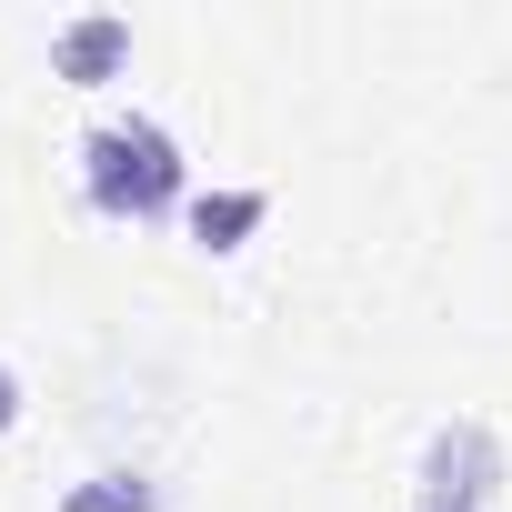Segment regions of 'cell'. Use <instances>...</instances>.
Listing matches in <instances>:
<instances>
[{"mask_svg": "<svg viewBox=\"0 0 512 512\" xmlns=\"http://www.w3.org/2000/svg\"><path fill=\"white\" fill-rule=\"evenodd\" d=\"M272 211V191H201L191 201V231H201V251H241V231Z\"/></svg>", "mask_w": 512, "mask_h": 512, "instance_id": "277c9868", "label": "cell"}, {"mask_svg": "<svg viewBox=\"0 0 512 512\" xmlns=\"http://www.w3.org/2000/svg\"><path fill=\"white\" fill-rule=\"evenodd\" d=\"M11 422H21V372L0 362V432H11Z\"/></svg>", "mask_w": 512, "mask_h": 512, "instance_id": "8992f818", "label": "cell"}, {"mask_svg": "<svg viewBox=\"0 0 512 512\" xmlns=\"http://www.w3.org/2000/svg\"><path fill=\"white\" fill-rule=\"evenodd\" d=\"M81 181H91V211H101V221H161V211L181 201V141H171L151 111L101 121V131L81 141Z\"/></svg>", "mask_w": 512, "mask_h": 512, "instance_id": "6da1fadb", "label": "cell"}, {"mask_svg": "<svg viewBox=\"0 0 512 512\" xmlns=\"http://www.w3.org/2000/svg\"><path fill=\"white\" fill-rule=\"evenodd\" d=\"M51 61H61V81H111V71L131 61V21H121V11H91V21H71V31L51 41Z\"/></svg>", "mask_w": 512, "mask_h": 512, "instance_id": "3957f363", "label": "cell"}, {"mask_svg": "<svg viewBox=\"0 0 512 512\" xmlns=\"http://www.w3.org/2000/svg\"><path fill=\"white\" fill-rule=\"evenodd\" d=\"M61 512H161V492H151L141 472H91V482L61 492Z\"/></svg>", "mask_w": 512, "mask_h": 512, "instance_id": "5b68a950", "label": "cell"}, {"mask_svg": "<svg viewBox=\"0 0 512 512\" xmlns=\"http://www.w3.org/2000/svg\"><path fill=\"white\" fill-rule=\"evenodd\" d=\"M502 492V442H492V422H442L432 442H422V512H482Z\"/></svg>", "mask_w": 512, "mask_h": 512, "instance_id": "7a4b0ae2", "label": "cell"}]
</instances>
